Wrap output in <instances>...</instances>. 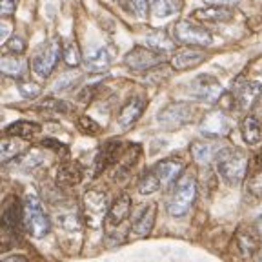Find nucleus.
I'll return each instance as SVG.
<instances>
[{"mask_svg":"<svg viewBox=\"0 0 262 262\" xmlns=\"http://www.w3.org/2000/svg\"><path fill=\"white\" fill-rule=\"evenodd\" d=\"M146 46L155 49V51H159V53H166V51H171V49L175 48L173 40L164 31H155V33H151V35H147Z\"/></svg>","mask_w":262,"mask_h":262,"instance_id":"29","label":"nucleus"},{"mask_svg":"<svg viewBox=\"0 0 262 262\" xmlns=\"http://www.w3.org/2000/svg\"><path fill=\"white\" fill-rule=\"evenodd\" d=\"M217 171L228 184H241L248 177L250 159L238 147H222L221 153L215 159Z\"/></svg>","mask_w":262,"mask_h":262,"instance_id":"1","label":"nucleus"},{"mask_svg":"<svg viewBox=\"0 0 262 262\" xmlns=\"http://www.w3.org/2000/svg\"><path fill=\"white\" fill-rule=\"evenodd\" d=\"M62 57H64V62L70 68H77L78 64L82 62V55H80V49H78L77 42H68L62 49Z\"/></svg>","mask_w":262,"mask_h":262,"instance_id":"33","label":"nucleus"},{"mask_svg":"<svg viewBox=\"0 0 262 262\" xmlns=\"http://www.w3.org/2000/svg\"><path fill=\"white\" fill-rule=\"evenodd\" d=\"M122 149L124 144L120 140H110L106 142L100 151H98L97 159H95V177H98L100 173H104L107 168H111L113 164H119L120 159H122Z\"/></svg>","mask_w":262,"mask_h":262,"instance_id":"12","label":"nucleus"},{"mask_svg":"<svg viewBox=\"0 0 262 262\" xmlns=\"http://www.w3.org/2000/svg\"><path fill=\"white\" fill-rule=\"evenodd\" d=\"M42 146H44V147H51V149H55L57 153H62V155H68V147H66L64 144L53 140V139H44V140H42Z\"/></svg>","mask_w":262,"mask_h":262,"instance_id":"42","label":"nucleus"},{"mask_svg":"<svg viewBox=\"0 0 262 262\" xmlns=\"http://www.w3.org/2000/svg\"><path fill=\"white\" fill-rule=\"evenodd\" d=\"M196 196V180L191 173H186L180 177L177 182V188L173 191L171 199L168 202V213L171 217H184L186 213L191 209Z\"/></svg>","mask_w":262,"mask_h":262,"instance_id":"2","label":"nucleus"},{"mask_svg":"<svg viewBox=\"0 0 262 262\" xmlns=\"http://www.w3.org/2000/svg\"><path fill=\"white\" fill-rule=\"evenodd\" d=\"M201 131L206 137H226L231 131V122L222 111H211L202 120Z\"/></svg>","mask_w":262,"mask_h":262,"instance_id":"15","label":"nucleus"},{"mask_svg":"<svg viewBox=\"0 0 262 262\" xmlns=\"http://www.w3.org/2000/svg\"><path fill=\"white\" fill-rule=\"evenodd\" d=\"M196 20L201 22H211V24H221V22H229L233 18V11L224 6H208V8L196 9L193 13Z\"/></svg>","mask_w":262,"mask_h":262,"instance_id":"24","label":"nucleus"},{"mask_svg":"<svg viewBox=\"0 0 262 262\" xmlns=\"http://www.w3.org/2000/svg\"><path fill=\"white\" fill-rule=\"evenodd\" d=\"M16 9V0H2L0 2V11L4 16H11Z\"/></svg>","mask_w":262,"mask_h":262,"instance_id":"43","label":"nucleus"},{"mask_svg":"<svg viewBox=\"0 0 262 262\" xmlns=\"http://www.w3.org/2000/svg\"><path fill=\"white\" fill-rule=\"evenodd\" d=\"M153 171L159 177L160 186L162 188H169V186L177 182L180 173L184 171V162L180 159H164L153 168Z\"/></svg>","mask_w":262,"mask_h":262,"instance_id":"16","label":"nucleus"},{"mask_svg":"<svg viewBox=\"0 0 262 262\" xmlns=\"http://www.w3.org/2000/svg\"><path fill=\"white\" fill-rule=\"evenodd\" d=\"M221 149L222 147L219 146V144L209 142V140H195V142L189 146L193 160L199 164H209L213 159H217Z\"/></svg>","mask_w":262,"mask_h":262,"instance_id":"22","label":"nucleus"},{"mask_svg":"<svg viewBox=\"0 0 262 262\" xmlns=\"http://www.w3.org/2000/svg\"><path fill=\"white\" fill-rule=\"evenodd\" d=\"M149 6L157 18H169L180 13L182 0H149Z\"/></svg>","mask_w":262,"mask_h":262,"instance_id":"27","label":"nucleus"},{"mask_svg":"<svg viewBox=\"0 0 262 262\" xmlns=\"http://www.w3.org/2000/svg\"><path fill=\"white\" fill-rule=\"evenodd\" d=\"M242 137L250 146H257L262 142V120L258 119L257 115H248L244 120H242Z\"/></svg>","mask_w":262,"mask_h":262,"instance_id":"25","label":"nucleus"},{"mask_svg":"<svg viewBox=\"0 0 262 262\" xmlns=\"http://www.w3.org/2000/svg\"><path fill=\"white\" fill-rule=\"evenodd\" d=\"M77 126H78V129H80L82 133H86V135H98V133H100V126H98L93 119L86 117V115L78 119Z\"/></svg>","mask_w":262,"mask_h":262,"instance_id":"36","label":"nucleus"},{"mask_svg":"<svg viewBox=\"0 0 262 262\" xmlns=\"http://www.w3.org/2000/svg\"><path fill=\"white\" fill-rule=\"evenodd\" d=\"M135 146H137V144H135ZM135 146H131L129 151L122 155V159H120V162H119V169H117V175H115V180H124L127 175H129L131 168L137 164L140 151H137L135 155H133V147H135Z\"/></svg>","mask_w":262,"mask_h":262,"instance_id":"31","label":"nucleus"},{"mask_svg":"<svg viewBox=\"0 0 262 262\" xmlns=\"http://www.w3.org/2000/svg\"><path fill=\"white\" fill-rule=\"evenodd\" d=\"M97 84L95 86H88V88H84V90L78 93V100L80 102H90L91 98H93V95H95V91H97Z\"/></svg>","mask_w":262,"mask_h":262,"instance_id":"44","label":"nucleus"},{"mask_svg":"<svg viewBox=\"0 0 262 262\" xmlns=\"http://www.w3.org/2000/svg\"><path fill=\"white\" fill-rule=\"evenodd\" d=\"M159 188H160V180H159V177L155 175L153 169L142 173V177L139 179V184H137V189H139L140 195H151V193H155Z\"/></svg>","mask_w":262,"mask_h":262,"instance_id":"32","label":"nucleus"},{"mask_svg":"<svg viewBox=\"0 0 262 262\" xmlns=\"http://www.w3.org/2000/svg\"><path fill=\"white\" fill-rule=\"evenodd\" d=\"M189 93L202 102L215 104L222 97V84L211 75H199L189 82Z\"/></svg>","mask_w":262,"mask_h":262,"instance_id":"9","label":"nucleus"},{"mask_svg":"<svg viewBox=\"0 0 262 262\" xmlns=\"http://www.w3.org/2000/svg\"><path fill=\"white\" fill-rule=\"evenodd\" d=\"M2 226L9 233H16L24 226V204L16 196H8L2 209Z\"/></svg>","mask_w":262,"mask_h":262,"instance_id":"13","label":"nucleus"},{"mask_svg":"<svg viewBox=\"0 0 262 262\" xmlns=\"http://www.w3.org/2000/svg\"><path fill=\"white\" fill-rule=\"evenodd\" d=\"M193 113H195V110H193L191 104L173 102L159 111L157 120H159L160 126L166 127V129H179V127L186 126V124L193 119Z\"/></svg>","mask_w":262,"mask_h":262,"instance_id":"7","label":"nucleus"},{"mask_svg":"<svg viewBox=\"0 0 262 262\" xmlns=\"http://www.w3.org/2000/svg\"><path fill=\"white\" fill-rule=\"evenodd\" d=\"M111 64V55L107 51V48L100 46V48H95L91 51H88V55L84 57V66L86 70L91 73H100V71H106Z\"/></svg>","mask_w":262,"mask_h":262,"instance_id":"23","label":"nucleus"},{"mask_svg":"<svg viewBox=\"0 0 262 262\" xmlns=\"http://www.w3.org/2000/svg\"><path fill=\"white\" fill-rule=\"evenodd\" d=\"M58 222H60L62 228L68 229V231H73V229H77V228H78L77 215H73V213H66V215H58Z\"/></svg>","mask_w":262,"mask_h":262,"instance_id":"39","label":"nucleus"},{"mask_svg":"<svg viewBox=\"0 0 262 262\" xmlns=\"http://www.w3.org/2000/svg\"><path fill=\"white\" fill-rule=\"evenodd\" d=\"M82 177H84V169L78 162H73V160H68V162H62L57 168V175H55V180L57 184L62 186V188H73V186L80 184Z\"/></svg>","mask_w":262,"mask_h":262,"instance_id":"17","label":"nucleus"},{"mask_svg":"<svg viewBox=\"0 0 262 262\" xmlns=\"http://www.w3.org/2000/svg\"><path fill=\"white\" fill-rule=\"evenodd\" d=\"M124 62L129 70L135 71H146L157 68L164 62V53H159L155 49L147 48V46H137L124 57Z\"/></svg>","mask_w":262,"mask_h":262,"instance_id":"8","label":"nucleus"},{"mask_svg":"<svg viewBox=\"0 0 262 262\" xmlns=\"http://www.w3.org/2000/svg\"><path fill=\"white\" fill-rule=\"evenodd\" d=\"M24 151V144L18 142L16 139H4L2 146H0V153H2V164H8L9 160L16 159Z\"/></svg>","mask_w":262,"mask_h":262,"instance_id":"30","label":"nucleus"},{"mask_svg":"<svg viewBox=\"0 0 262 262\" xmlns=\"http://www.w3.org/2000/svg\"><path fill=\"white\" fill-rule=\"evenodd\" d=\"M146 98L142 97H131L119 111V117H117V124L120 126V129H129L137 120L142 117L144 110H146Z\"/></svg>","mask_w":262,"mask_h":262,"instance_id":"14","label":"nucleus"},{"mask_svg":"<svg viewBox=\"0 0 262 262\" xmlns=\"http://www.w3.org/2000/svg\"><path fill=\"white\" fill-rule=\"evenodd\" d=\"M262 93V86L258 82H244V84H238L237 88L231 93L233 98V107L241 111H248L257 104L258 97Z\"/></svg>","mask_w":262,"mask_h":262,"instance_id":"11","label":"nucleus"},{"mask_svg":"<svg viewBox=\"0 0 262 262\" xmlns=\"http://www.w3.org/2000/svg\"><path fill=\"white\" fill-rule=\"evenodd\" d=\"M235 250L242 260H251L260 250V237L258 231L251 226H241L235 233Z\"/></svg>","mask_w":262,"mask_h":262,"instance_id":"10","label":"nucleus"},{"mask_svg":"<svg viewBox=\"0 0 262 262\" xmlns=\"http://www.w3.org/2000/svg\"><path fill=\"white\" fill-rule=\"evenodd\" d=\"M107 204V195L102 191H88L84 195V221L90 228H100L102 222H106L107 211H110Z\"/></svg>","mask_w":262,"mask_h":262,"instance_id":"5","label":"nucleus"},{"mask_svg":"<svg viewBox=\"0 0 262 262\" xmlns=\"http://www.w3.org/2000/svg\"><path fill=\"white\" fill-rule=\"evenodd\" d=\"M42 162H44V157H42V153L38 151V149H31L28 155L20 157V162H18V166H20L22 169H33V168H37V166H40Z\"/></svg>","mask_w":262,"mask_h":262,"instance_id":"35","label":"nucleus"},{"mask_svg":"<svg viewBox=\"0 0 262 262\" xmlns=\"http://www.w3.org/2000/svg\"><path fill=\"white\" fill-rule=\"evenodd\" d=\"M9 31H11V26H9L8 22H4V24H2V31H0V38H2L4 42H8Z\"/></svg>","mask_w":262,"mask_h":262,"instance_id":"46","label":"nucleus"},{"mask_svg":"<svg viewBox=\"0 0 262 262\" xmlns=\"http://www.w3.org/2000/svg\"><path fill=\"white\" fill-rule=\"evenodd\" d=\"M173 38L186 46H209L213 42L211 33L191 20H180L173 26Z\"/></svg>","mask_w":262,"mask_h":262,"instance_id":"6","label":"nucleus"},{"mask_svg":"<svg viewBox=\"0 0 262 262\" xmlns=\"http://www.w3.org/2000/svg\"><path fill=\"white\" fill-rule=\"evenodd\" d=\"M257 226H258V229H260V231H262V217L257 221Z\"/></svg>","mask_w":262,"mask_h":262,"instance_id":"48","label":"nucleus"},{"mask_svg":"<svg viewBox=\"0 0 262 262\" xmlns=\"http://www.w3.org/2000/svg\"><path fill=\"white\" fill-rule=\"evenodd\" d=\"M206 60V53L201 49L195 48H188V49H180L171 57V68L177 71H184V70H191L195 66L202 64Z\"/></svg>","mask_w":262,"mask_h":262,"instance_id":"19","label":"nucleus"},{"mask_svg":"<svg viewBox=\"0 0 262 262\" xmlns=\"http://www.w3.org/2000/svg\"><path fill=\"white\" fill-rule=\"evenodd\" d=\"M20 95L26 98H35L40 95V88L37 86V84H31V82H24V84H20Z\"/></svg>","mask_w":262,"mask_h":262,"instance_id":"40","label":"nucleus"},{"mask_svg":"<svg viewBox=\"0 0 262 262\" xmlns=\"http://www.w3.org/2000/svg\"><path fill=\"white\" fill-rule=\"evenodd\" d=\"M24 228L31 237H46L51 229V222L37 196H26L24 201Z\"/></svg>","mask_w":262,"mask_h":262,"instance_id":"3","label":"nucleus"},{"mask_svg":"<svg viewBox=\"0 0 262 262\" xmlns=\"http://www.w3.org/2000/svg\"><path fill=\"white\" fill-rule=\"evenodd\" d=\"M78 82V77L75 73H66L55 82V91H68Z\"/></svg>","mask_w":262,"mask_h":262,"instance_id":"37","label":"nucleus"},{"mask_svg":"<svg viewBox=\"0 0 262 262\" xmlns=\"http://www.w3.org/2000/svg\"><path fill=\"white\" fill-rule=\"evenodd\" d=\"M131 213V196L127 193H122L111 202L110 211L106 217V226L113 228V226H120Z\"/></svg>","mask_w":262,"mask_h":262,"instance_id":"18","label":"nucleus"},{"mask_svg":"<svg viewBox=\"0 0 262 262\" xmlns=\"http://www.w3.org/2000/svg\"><path fill=\"white\" fill-rule=\"evenodd\" d=\"M62 49H64V46H62V42L58 38L46 42L31 60L33 73L37 75L38 78H48L49 75L53 73L55 68H57L58 58L62 55Z\"/></svg>","mask_w":262,"mask_h":262,"instance_id":"4","label":"nucleus"},{"mask_svg":"<svg viewBox=\"0 0 262 262\" xmlns=\"http://www.w3.org/2000/svg\"><path fill=\"white\" fill-rule=\"evenodd\" d=\"M131 11L135 13L139 18H144L147 13V2L146 0H129Z\"/></svg>","mask_w":262,"mask_h":262,"instance_id":"41","label":"nucleus"},{"mask_svg":"<svg viewBox=\"0 0 262 262\" xmlns=\"http://www.w3.org/2000/svg\"><path fill=\"white\" fill-rule=\"evenodd\" d=\"M157 219V204L151 202V204L144 206L140 209V213L133 219V224H131V231L137 235V237H144L153 229V224H155Z\"/></svg>","mask_w":262,"mask_h":262,"instance_id":"20","label":"nucleus"},{"mask_svg":"<svg viewBox=\"0 0 262 262\" xmlns=\"http://www.w3.org/2000/svg\"><path fill=\"white\" fill-rule=\"evenodd\" d=\"M42 131V127L35 122H29V120H18V122H13L6 127V135L15 137V139H33L35 135H38Z\"/></svg>","mask_w":262,"mask_h":262,"instance_id":"26","label":"nucleus"},{"mask_svg":"<svg viewBox=\"0 0 262 262\" xmlns=\"http://www.w3.org/2000/svg\"><path fill=\"white\" fill-rule=\"evenodd\" d=\"M2 262H28V258L22 255H9V257L2 258Z\"/></svg>","mask_w":262,"mask_h":262,"instance_id":"47","label":"nucleus"},{"mask_svg":"<svg viewBox=\"0 0 262 262\" xmlns=\"http://www.w3.org/2000/svg\"><path fill=\"white\" fill-rule=\"evenodd\" d=\"M6 48H8V51L11 55H20L26 51V42L20 37H13L6 42Z\"/></svg>","mask_w":262,"mask_h":262,"instance_id":"38","label":"nucleus"},{"mask_svg":"<svg viewBox=\"0 0 262 262\" xmlns=\"http://www.w3.org/2000/svg\"><path fill=\"white\" fill-rule=\"evenodd\" d=\"M244 195L251 202L262 201V166L250 164V169H248V177H246V184H244Z\"/></svg>","mask_w":262,"mask_h":262,"instance_id":"21","label":"nucleus"},{"mask_svg":"<svg viewBox=\"0 0 262 262\" xmlns=\"http://www.w3.org/2000/svg\"><path fill=\"white\" fill-rule=\"evenodd\" d=\"M209 6H231V4H238L241 0H206Z\"/></svg>","mask_w":262,"mask_h":262,"instance_id":"45","label":"nucleus"},{"mask_svg":"<svg viewBox=\"0 0 262 262\" xmlns=\"http://www.w3.org/2000/svg\"><path fill=\"white\" fill-rule=\"evenodd\" d=\"M42 110L53 111V113H62V115H70L73 111V107L66 100H60V98H44L40 104Z\"/></svg>","mask_w":262,"mask_h":262,"instance_id":"34","label":"nucleus"},{"mask_svg":"<svg viewBox=\"0 0 262 262\" xmlns=\"http://www.w3.org/2000/svg\"><path fill=\"white\" fill-rule=\"evenodd\" d=\"M0 70L8 77H22L24 73V60L18 55H4L0 60Z\"/></svg>","mask_w":262,"mask_h":262,"instance_id":"28","label":"nucleus"}]
</instances>
